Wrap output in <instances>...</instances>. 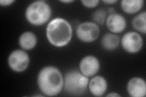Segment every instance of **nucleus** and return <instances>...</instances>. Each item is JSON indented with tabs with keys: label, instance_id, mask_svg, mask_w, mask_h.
Here are the masks:
<instances>
[{
	"label": "nucleus",
	"instance_id": "1",
	"mask_svg": "<svg viewBox=\"0 0 146 97\" xmlns=\"http://www.w3.org/2000/svg\"><path fill=\"white\" fill-rule=\"evenodd\" d=\"M37 81L40 90L49 96L58 95L62 90L64 84L62 73L54 66H46L41 69Z\"/></svg>",
	"mask_w": 146,
	"mask_h": 97
},
{
	"label": "nucleus",
	"instance_id": "21",
	"mask_svg": "<svg viewBox=\"0 0 146 97\" xmlns=\"http://www.w3.org/2000/svg\"><path fill=\"white\" fill-rule=\"evenodd\" d=\"M108 12L110 15L113 14V13H115V9L114 8H109L108 10Z\"/></svg>",
	"mask_w": 146,
	"mask_h": 97
},
{
	"label": "nucleus",
	"instance_id": "2",
	"mask_svg": "<svg viewBox=\"0 0 146 97\" xmlns=\"http://www.w3.org/2000/svg\"><path fill=\"white\" fill-rule=\"evenodd\" d=\"M72 35L71 24L66 20L56 18L49 22L46 36L49 42L56 47L65 46L70 42Z\"/></svg>",
	"mask_w": 146,
	"mask_h": 97
},
{
	"label": "nucleus",
	"instance_id": "13",
	"mask_svg": "<svg viewBox=\"0 0 146 97\" xmlns=\"http://www.w3.org/2000/svg\"><path fill=\"white\" fill-rule=\"evenodd\" d=\"M143 5V0H123L121 1L122 10L129 14H133L139 12Z\"/></svg>",
	"mask_w": 146,
	"mask_h": 97
},
{
	"label": "nucleus",
	"instance_id": "15",
	"mask_svg": "<svg viewBox=\"0 0 146 97\" xmlns=\"http://www.w3.org/2000/svg\"><path fill=\"white\" fill-rule=\"evenodd\" d=\"M133 28L143 34L146 33V12H143L136 16L132 20Z\"/></svg>",
	"mask_w": 146,
	"mask_h": 97
},
{
	"label": "nucleus",
	"instance_id": "22",
	"mask_svg": "<svg viewBox=\"0 0 146 97\" xmlns=\"http://www.w3.org/2000/svg\"><path fill=\"white\" fill-rule=\"evenodd\" d=\"M73 1H72V0H67V1H60V2L62 3H72Z\"/></svg>",
	"mask_w": 146,
	"mask_h": 97
},
{
	"label": "nucleus",
	"instance_id": "8",
	"mask_svg": "<svg viewBox=\"0 0 146 97\" xmlns=\"http://www.w3.org/2000/svg\"><path fill=\"white\" fill-rule=\"evenodd\" d=\"M79 67L82 74L87 77H91L96 74L99 71L100 63L96 57L88 55L82 58Z\"/></svg>",
	"mask_w": 146,
	"mask_h": 97
},
{
	"label": "nucleus",
	"instance_id": "11",
	"mask_svg": "<svg viewBox=\"0 0 146 97\" xmlns=\"http://www.w3.org/2000/svg\"><path fill=\"white\" fill-rule=\"evenodd\" d=\"M88 86L90 92L96 96H102L107 89V82L101 76L93 77L90 80Z\"/></svg>",
	"mask_w": 146,
	"mask_h": 97
},
{
	"label": "nucleus",
	"instance_id": "17",
	"mask_svg": "<svg viewBox=\"0 0 146 97\" xmlns=\"http://www.w3.org/2000/svg\"><path fill=\"white\" fill-rule=\"evenodd\" d=\"M81 3L86 7L94 8L98 5L99 1V0H82Z\"/></svg>",
	"mask_w": 146,
	"mask_h": 97
},
{
	"label": "nucleus",
	"instance_id": "16",
	"mask_svg": "<svg viewBox=\"0 0 146 97\" xmlns=\"http://www.w3.org/2000/svg\"><path fill=\"white\" fill-rule=\"evenodd\" d=\"M92 18L96 24L103 25L107 19V12L102 9H99L93 13Z\"/></svg>",
	"mask_w": 146,
	"mask_h": 97
},
{
	"label": "nucleus",
	"instance_id": "18",
	"mask_svg": "<svg viewBox=\"0 0 146 97\" xmlns=\"http://www.w3.org/2000/svg\"><path fill=\"white\" fill-rule=\"evenodd\" d=\"M15 1L13 0H2V1H0V4L1 6H8L11 5Z\"/></svg>",
	"mask_w": 146,
	"mask_h": 97
},
{
	"label": "nucleus",
	"instance_id": "19",
	"mask_svg": "<svg viewBox=\"0 0 146 97\" xmlns=\"http://www.w3.org/2000/svg\"><path fill=\"white\" fill-rule=\"evenodd\" d=\"M116 2V0H105V1H103V3L107 4H113Z\"/></svg>",
	"mask_w": 146,
	"mask_h": 97
},
{
	"label": "nucleus",
	"instance_id": "3",
	"mask_svg": "<svg viewBox=\"0 0 146 97\" xmlns=\"http://www.w3.org/2000/svg\"><path fill=\"white\" fill-rule=\"evenodd\" d=\"M52 11L49 5L43 1H37L31 3L27 7L25 15L31 24L41 26L49 21Z\"/></svg>",
	"mask_w": 146,
	"mask_h": 97
},
{
	"label": "nucleus",
	"instance_id": "7",
	"mask_svg": "<svg viewBox=\"0 0 146 97\" xmlns=\"http://www.w3.org/2000/svg\"><path fill=\"white\" fill-rule=\"evenodd\" d=\"M121 44L127 52L135 53L142 49L143 40L139 34L135 32H129L122 36Z\"/></svg>",
	"mask_w": 146,
	"mask_h": 97
},
{
	"label": "nucleus",
	"instance_id": "12",
	"mask_svg": "<svg viewBox=\"0 0 146 97\" xmlns=\"http://www.w3.org/2000/svg\"><path fill=\"white\" fill-rule=\"evenodd\" d=\"M37 40L36 35L31 32H25L19 38V44L22 49L29 50L34 49L36 44Z\"/></svg>",
	"mask_w": 146,
	"mask_h": 97
},
{
	"label": "nucleus",
	"instance_id": "6",
	"mask_svg": "<svg viewBox=\"0 0 146 97\" xmlns=\"http://www.w3.org/2000/svg\"><path fill=\"white\" fill-rule=\"evenodd\" d=\"M30 62L29 57L25 51L15 50L13 51L8 58V64L10 68L15 72H21L25 71Z\"/></svg>",
	"mask_w": 146,
	"mask_h": 97
},
{
	"label": "nucleus",
	"instance_id": "10",
	"mask_svg": "<svg viewBox=\"0 0 146 97\" xmlns=\"http://www.w3.org/2000/svg\"><path fill=\"white\" fill-rule=\"evenodd\" d=\"M106 24L110 31L115 34H119L125 30L127 22L125 18L122 15L115 13L108 16Z\"/></svg>",
	"mask_w": 146,
	"mask_h": 97
},
{
	"label": "nucleus",
	"instance_id": "20",
	"mask_svg": "<svg viewBox=\"0 0 146 97\" xmlns=\"http://www.w3.org/2000/svg\"><path fill=\"white\" fill-rule=\"evenodd\" d=\"M107 96H112V97H116V96H121L119 94H118L117 93H116V92H113V93H110L108 95H107Z\"/></svg>",
	"mask_w": 146,
	"mask_h": 97
},
{
	"label": "nucleus",
	"instance_id": "9",
	"mask_svg": "<svg viewBox=\"0 0 146 97\" xmlns=\"http://www.w3.org/2000/svg\"><path fill=\"white\" fill-rule=\"evenodd\" d=\"M127 89L132 97H144L146 95V83L142 78H131L127 83Z\"/></svg>",
	"mask_w": 146,
	"mask_h": 97
},
{
	"label": "nucleus",
	"instance_id": "5",
	"mask_svg": "<svg viewBox=\"0 0 146 97\" xmlns=\"http://www.w3.org/2000/svg\"><path fill=\"white\" fill-rule=\"evenodd\" d=\"M77 36L85 43H91L96 40L100 34L98 25L93 22H84L77 27Z\"/></svg>",
	"mask_w": 146,
	"mask_h": 97
},
{
	"label": "nucleus",
	"instance_id": "4",
	"mask_svg": "<svg viewBox=\"0 0 146 97\" xmlns=\"http://www.w3.org/2000/svg\"><path fill=\"white\" fill-rule=\"evenodd\" d=\"M89 84L88 77L77 70L66 72L64 77V89L72 95H80L84 94Z\"/></svg>",
	"mask_w": 146,
	"mask_h": 97
},
{
	"label": "nucleus",
	"instance_id": "14",
	"mask_svg": "<svg viewBox=\"0 0 146 97\" xmlns=\"http://www.w3.org/2000/svg\"><path fill=\"white\" fill-rule=\"evenodd\" d=\"M119 36L115 34L108 33L105 34L101 40L102 47L107 50L116 49L119 44Z\"/></svg>",
	"mask_w": 146,
	"mask_h": 97
}]
</instances>
